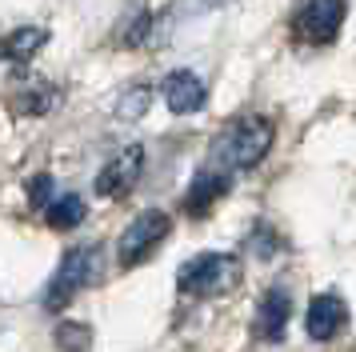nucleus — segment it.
Instances as JSON below:
<instances>
[{"instance_id":"nucleus-12","label":"nucleus","mask_w":356,"mask_h":352,"mask_svg":"<svg viewBox=\"0 0 356 352\" xmlns=\"http://www.w3.org/2000/svg\"><path fill=\"white\" fill-rule=\"evenodd\" d=\"M84 200L76 196V192H65V196H52L49 208H44V221H49V228H56V232H68V228H76V224L84 221Z\"/></svg>"},{"instance_id":"nucleus-16","label":"nucleus","mask_w":356,"mask_h":352,"mask_svg":"<svg viewBox=\"0 0 356 352\" xmlns=\"http://www.w3.org/2000/svg\"><path fill=\"white\" fill-rule=\"evenodd\" d=\"M49 200H52V180L49 176H33V180H29V205L49 208Z\"/></svg>"},{"instance_id":"nucleus-14","label":"nucleus","mask_w":356,"mask_h":352,"mask_svg":"<svg viewBox=\"0 0 356 352\" xmlns=\"http://www.w3.org/2000/svg\"><path fill=\"white\" fill-rule=\"evenodd\" d=\"M92 344V328L88 324H76V320H65V324H56V349L65 352H84Z\"/></svg>"},{"instance_id":"nucleus-5","label":"nucleus","mask_w":356,"mask_h":352,"mask_svg":"<svg viewBox=\"0 0 356 352\" xmlns=\"http://www.w3.org/2000/svg\"><path fill=\"white\" fill-rule=\"evenodd\" d=\"M344 8L348 0H300L292 29L305 45H332L344 24Z\"/></svg>"},{"instance_id":"nucleus-15","label":"nucleus","mask_w":356,"mask_h":352,"mask_svg":"<svg viewBox=\"0 0 356 352\" xmlns=\"http://www.w3.org/2000/svg\"><path fill=\"white\" fill-rule=\"evenodd\" d=\"M148 100H152V88H132V93L120 96V109H116V116H124V120H136V116H145Z\"/></svg>"},{"instance_id":"nucleus-10","label":"nucleus","mask_w":356,"mask_h":352,"mask_svg":"<svg viewBox=\"0 0 356 352\" xmlns=\"http://www.w3.org/2000/svg\"><path fill=\"white\" fill-rule=\"evenodd\" d=\"M228 184H232V180H228L225 168H216V164L200 168V173L193 176L188 192H184V212H188V216H209L212 208H216V200L228 196Z\"/></svg>"},{"instance_id":"nucleus-6","label":"nucleus","mask_w":356,"mask_h":352,"mask_svg":"<svg viewBox=\"0 0 356 352\" xmlns=\"http://www.w3.org/2000/svg\"><path fill=\"white\" fill-rule=\"evenodd\" d=\"M289 320H292V292H289V285H273L257 304L252 333H257L260 340L276 344V340L284 336V328H289Z\"/></svg>"},{"instance_id":"nucleus-7","label":"nucleus","mask_w":356,"mask_h":352,"mask_svg":"<svg viewBox=\"0 0 356 352\" xmlns=\"http://www.w3.org/2000/svg\"><path fill=\"white\" fill-rule=\"evenodd\" d=\"M140 168H145V148L140 144H129L124 152H116L97 173V196H124L140 180Z\"/></svg>"},{"instance_id":"nucleus-4","label":"nucleus","mask_w":356,"mask_h":352,"mask_svg":"<svg viewBox=\"0 0 356 352\" xmlns=\"http://www.w3.org/2000/svg\"><path fill=\"white\" fill-rule=\"evenodd\" d=\"M100 276V248L97 244H76L60 256L56 264V276H52L49 292H44V304L49 308H65L81 288H88Z\"/></svg>"},{"instance_id":"nucleus-1","label":"nucleus","mask_w":356,"mask_h":352,"mask_svg":"<svg viewBox=\"0 0 356 352\" xmlns=\"http://www.w3.org/2000/svg\"><path fill=\"white\" fill-rule=\"evenodd\" d=\"M268 148H273V120L260 116V112H244V116H232L216 132L212 164L225 168V173H248L268 157Z\"/></svg>"},{"instance_id":"nucleus-8","label":"nucleus","mask_w":356,"mask_h":352,"mask_svg":"<svg viewBox=\"0 0 356 352\" xmlns=\"http://www.w3.org/2000/svg\"><path fill=\"white\" fill-rule=\"evenodd\" d=\"M348 328V304L344 296L337 292H321V296H312L308 301V312H305V333L312 340H332Z\"/></svg>"},{"instance_id":"nucleus-13","label":"nucleus","mask_w":356,"mask_h":352,"mask_svg":"<svg viewBox=\"0 0 356 352\" xmlns=\"http://www.w3.org/2000/svg\"><path fill=\"white\" fill-rule=\"evenodd\" d=\"M56 100H60V93H56L52 84H36V88H29V93H20V96H17V112L40 116V112H49Z\"/></svg>"},{"instance_id":"nucleus-9","label":"nucleus","mask_w":356,"mask_h":352,"mask_svg":"<svg viewBox=\"0 0 356 352\" xmlns=\"http://www.w3.org/2000/svg\"><path fill=\"white\" fill-rule=\"evenodd\" d=\"M164 93V104L177 112V116H188V112H200L209 104V84L196 77L193 68H177V72H168L161 84Z\"/></svg>"},{"instance_id":"nucleus-11","label":"nucleus","mask_w":356,"mask_h":352,"mask_svg":"<svg viewBox=\"0 0 356 352\" xmlns=\"http://www.w3.org/2000/svg\"><path fill=\"white\" fill-rule=\"evenodd\" d=\"M44 40H49V32L36 29V24H29V29H13L8 36H0V61H8V64L33 61L36 52L44 48Z\"/></svg>"},{"instance_id":"nucleus-3","label":"nucleus","mask_w":356,"mask_h":352,"mask_svg":"<svg viewBox=\"0 0 356 352\" xmlns=\"http://www.w3.org/2000/svg\"><path fill=\"white\" fill-rule=\"evenodd\" d=\"M168 232H172V216H168V212H161V208L136 212L129 221V228L120 232V240H116V264H120V269L145 264L148 256L168 240Z\"/></svg>"},{"instance_id":"nucleus-2","label":"nucleus","mask_w":356,"mask_h":352,"mask_svg":"<svg viewBox=\"0 0 356 352\" xmlns=\"http://www.w3.org/2000/svg\"><path fill=\"white\" fill-rule=\"evenodd\" d=\"M241 260L232 253H196L193 260H184L177 272V288L184 296L196 301H212V296H225L241 285Z\"/></svg>"}]
</instances>
